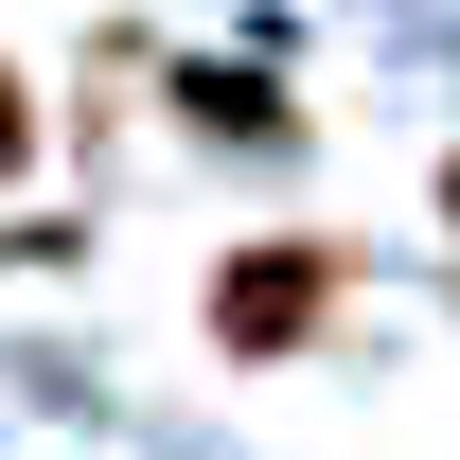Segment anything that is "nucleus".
<instances>
[{
	"label": "nucleus",
	"instance_id": "nucleus-1",
	"mask_svg": "<svg viewBox=\"0 0 460 460\" xmlns=\"http://www.w3.org/2000/svg\"><path fill=\"white\" fill-rule=\"evenodd\" d=\"M354 284H372L354 230H248V248L213 266V354L230 372H284V354H319L354 319Z\"/></svg>",
	"mask_w": 460,
	"mask_h": 460
},
{
	"label": "nucleus",
	"instance_id": "nucleus-2",
	"mask_svg": "<svg viewBox=\"0 0 460 460\" xmlns=\"http://www.w3.org/2000/svg\"><path fill=\"white\" fill-rule=\"evenodd\" d=\"M160 107L195 124V142H248V160H266V142H301V107H284L248 54H177V71H160Z\"/></svg>",
	"mask_w": 460,
	"mask_h": 460
},
{
	"label": "nucleus",
	"instance_id": "nucleus-3",
	"mask_svg": "<svg viewBox=\"0 0 460 460\" xmlns=\"http://www.w3.org/2000/svg\"><path fill=\"white\" fill-rule=\"evenodd\" d=\"M18 177H36V71L0 54V195H18Z\"/></svg>",
	"mask_w": 460,
	"mask_h": 460
},
{
	"label": "nucleus",
	"instance_id": "nucleus-4",
	"mask_svg": "<svg viewBox=\"0 0 460 460\" xmlns=\"http://www.w3.org/2000/svg\"><path fill=\"white\" fill-rule=\"evenodd\" d=\"M443 230H460V142H443Z\"/></svg>",
	"mask_w": 460,
	"mask_h": 460
}]
</instances>
